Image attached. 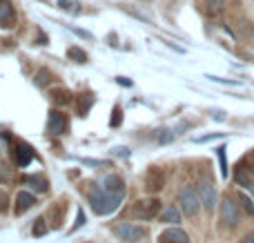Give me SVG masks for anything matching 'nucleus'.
<instances>
[{
    "label": "nucleus",
    "mask_w": 254,
    "mask_h": 243,
    "mask_svg": "<svg viewBox=\"0 0 254 243\" xmlns=\"http://www.w3.org/2000/svg\"><path fill=\"white\" fill-rule=\"evenodd\" d=\"M196 192H198V199H201V205L205 212H214L219 208V192H216V185L210 177H201L196 183Z\"/></svg>",
    "instance_id": "nucleus-4"
},
{
    "label": "nucleus",
    "mask_w": 254,
    "mask_h": 243,
    "mask_svg": "<svg viewBox=\"0 0 254 243\" xmlns=\"http://www.w3.org/2000/svg\"><path fill=\"white\" fill-rule=\"evenodd\" d=\"M67 56H69L71 61H76V62H87V61H89L87 52H83V49H80V47H76V45H74V47H69V49H67Z\"/></svg>",
    "instance_id": "nucleus-21"
},
{
    "label": "nucleus",
    "mask_w": 254,
    "mask_h": 243,
    "mask_svg": "<svg viewBox=\"0 0 254 243\" xmlns=\"http://www.w3.org/2000/svg\"><path fill=\"white\" fill-rule=\"evenodd\" d=\"M237 199H239V203H241V210H243V212H246L248 217L254 219V201L246 194V192H237Z\"/></svg>",
    "instance_id": "nucleus-17"
},
{
    "label": "nucleus",
    "mask_w": 254,
    "mask_h": 243,
    "mask_svg": "<svg viewBox=\"0 0 254 243\" xmlns=\"http://www.w3.org/2000/svg\"><path fill=\"white\" fill-rule=\"evenodd\" d=\"M114 235L119 237L121 241H127V243H136L140 239H145L147 237V230L140 226H136V223H129V221H123L119 223V226H114Z\"/></svg>",
    "instance_id": "nucleus-6"
},
{
    "label": "nucleus",
    "mask_w": 254,
    "mask_h": 243,
    "mask_svg": "<svg viewBox=\"0 0 254 243\" xmlns=\"http://www.w3.org/2000/svg\"><path fill=\"white\" fill-rule=\"evenodd\" d=\"M47 132L54 134V136H61V134L67 132V116L58 110L49 112V121H47Z\"/></svg>",
    "instance_id": "nucleus-8"
},
{
    "label": "nucleus",
    "mask_w": 254,
    "mask_h": 243,
    "mask_svg": "<svg viewBox=\"0 0 254 243\" xmlns=\"http://www.w3.org/2000/svg\"><path fill=\"white\" fill-rule=\"evenodd\" d=\"M216 154H219V161H221V174H228V163H225V147H219V152H216Z\"/></svg>",
    "instance_id": "nucleus-24"
},
{
    "label": "nucleus",
    "mask_w": 254,
    "mask_h": 243,
    "mask_svg": "<svg viewBox=\"0 0 254 243\" xmlns=\"http://www.w3.org/2000/svg\"><path fill=\"white\" fill-rule=\"evenodd\" d=\"M31 205H36V196L31 194V192H18L16 194V214L27 212Z\"/></svg>",
    "instance_id": "nucleus-12"
},
{
    "label": "nucleus",
    "mask_w": 254,
    "mask_h": 243,
    "mask_svg": "<svg viewBox=\"0 0 254 243\" xmlns=\"http://www.w3.org/2000/svg\"><path fill=\"white\" fill-rule=\"evenodd\" d=\"M52 101L56 105H69L71 103V92L69 89H54L52 92Z\"/></svg>",
    "instance_id": "nucleus-18"
},
{
    "label": "nucleus",
    "mask_w": 254,
    "mask_h": 243,
    "mask_svg": "<svg viewBox=\"0 0 254 243\" xmlns=\"http://www.w3.org/2000/svg\"><path fill=\"white\" fill-rule=\"evenodd\" d=\"M201 7L207 16H216V13L223 11L225 0H201Z\"/></svg>",
    "instance_id": "nucleus-15"
},
{
    "label": "nucleus",
    "mask_w": 254,
    "mask_h": 243,
    "mask_svg": "<svg viewBox=\"0 0 254 243\" xmlns=\"http://www.w3.org/2000/svg\"><path fill=\"white\" fill-rule=\"evenodd\" d=\"M161 243H190V235L181 228H167L161 235Z\"/></svg>",
    "instance_id": "nucleus-11"
},
{
    "label": "nucleus",
    "mask_w": 254,
    "mask_h": 243,
    "mask_svg": "<svg viewBox=\"0 0 254 243\" xmlns=\"http://www.w3.org/2000/svg\"><path fill=\"white\" fill-rule=\"evenodd\" d=\"M52 78H54V76H52V71H49V69H38V71H36V76H34V85H36V87H45V85H47Z\"/></svg>",
    "instance_id": "nucleus-20"
},
{
    "label": "nucleus",
    "mask_w": 254,
    "mask_h": 243,
    "mask_svg": "<svg viewBox=\"0 0 254 243\" xmlns=\"http://www.w3.org/2000/svg\"><path fill=\"white\" fill-rule=\"evenodd\" d=\"M83 223H85V214H83V210H78V217H76V223H74V228H71V230H78Z\"/></svg>",
    "instance_id": "nucleus-27"
},
{
    "label": "nucleus",
    "mask_w": 254,
    "mask_h": 243,
    "mask_svg": "<svg viewBox=\"0 0 254 243\" xmlns=\"http://www.w3.org/2000/svg\"><path fill=\"white\" fill-rule=\"evenodd\" d=\"M87 199H89L92 210L96 214H101V217H103V214H112L121 205V201H123V199H119V196H112L110 192H105L101 185H96V183L89 187Z\"/></svg>",
    "instance_id": "nucleus-2"
},
{
    "label": "nucleus",
    "mask_w": 254,
    "mask_h": 243,
    "mask_svg": "<svg viewBox=\"0 0 254 243\" xmlns=\"http://www.w3.org/2000/svg\"><path fill=\"white\" fill-rule=\"evenodd\" d=\"M49 214H52V221H54V228H61V223H63V214H65V203H58V205H54L52 210H49Z\"/></svg>",
    "instance_id": "nucleus-19"
},
{
    "label": "nucleus",
    "mask_w": 254,
    "mask_h": 243,
    "mask_svg": "<svg viewBox=\"0 0 254 243\" xmlns=\"http://www.w3.org/2000/svg\"><path fill=\"white\" fill-rule=\"evenodd\" d=\"M158 212H161V201H158L156 196L136 201L134 208H131V214H134L136 219H140V221H152V219L158 217Z\"/></svg>",
    "instance_id": "nucleus-5"
},
{
    "label": "nucleus",
    "mask_w": 254,
    "mask_h": 243,
    "mask_svg": "<svg viewBox=\"0 0 254 243\" xmlns=\"http://www.w3.org/2000/svg\"><path fill=\"white\" fill-rule=\"evenodd\" d=\"M98 185L105 192H110L112 196H119V199H125V181L119 177V174H107Z\"/></svg>",
    "instance_id": "nucleus-7"
},
{
    "label": "nucleus",
    "mask_w": 254,
    "mask_h": 243,
    "mask_svg": "<svg viewBox=\"0 0 254 243\" xmlns=\"http://www.w3.org/2000/svg\"><path fill=\"white\" fill-rule=\"evenodd\" d=\"M58 4H61L63 9H65V11H78V4L76 2H69V0H58Z\"/></svg>",
    "instance_id": "nucleus-25"
},
{
    "label": "nucleus",
    "mask_w": 254,
    "mask_h": 243,
    "mask_svg": "<svg viewBox=\"0 0 254 243\" xmlns=\"http://www.w3.org/2000/svg\"><path fill=\"white\" fill-rule=\"evenodd\" d=\"M243 223V210L241 203H239L237 196L225 194L223 199L219 201V228L221 230L234 232L239 226Z\"/></svg>",
    "instance_id": "nucleus-1"
},
{
    "label": "nucleus",
    "mask_w": 254,
    "mask_h": 243,
    "mask_svg": "<svg viewBox=\"0 0 254 243\" xmlns=\"http://www.w3.org/2000/svg\"><path fill=\"white\" fill-rule=\"evenodd\" d=\"M121 116H123L121 107H114V116H112V121H110L112 127H119V125H121Z\"/></svg>",
    "instance_id": "nucleus-26"
},
{
    "label": "nucleus",
    "mask_w": 254,
    "mask_h": 243,
    "mask_svg": "<svg viewBox=\"0 0 254 243\" xmlns=\"http://www.w3.org/2000/svg\"><path fill=\"white\" fill-rule=\"evenodd\" d=\"M252 43H254V31H252Z\"/></svg>",
    "instance_id": "nucleus-32"
},
{
    "label": "nucleus",
    "mask_w": 254,
    "mask_h": 243,
    "mask_svg": "<svg viewBox=\"0 0 254 243\" xmlns=\"http://www.w3.org/2000/svg\"><path fill=\"white\" fill-rule=\"evenodd\" d=\"M252 4H254V0H252Z\"/></svg>",
    "instance_id": "nucleus-33"
},
{
    "label": "nucleus",
    "mask_w": 254,
    "mask_h": 243,
    "mask_svg": "<svg viewBox=\"0 0 254 243\" xmlns=\"http://www.w3.org/2000/svg\"><path fill=\"white\" fill-rule=\"evenodd\" d=\"M13 163L18 165V168H25V165H29L31 163V159H34V150H31L27 143H22V141H16L13 143Z\"/></svg>",
    "instance_id": "nucleus-9"
},
{
    "label": "nucleus",
    "mask_w": 254,
    "mask_h": 243,
    "mask_svg": "<svg viewBox=\"0 0 254 243\" xmlns=\"http://www.w3.org/2000/svg\"><path fill=\"white\" fill-rule=\"evenodd\" d=\"M179 208L185 217L190 219H196L201 214V199H198V192L196 187L192 185H181L179 187Z\"/></svg>",
    "instance_id": "nucleus-3"
},
{
    "label": "nucleus",
    "mask_w": 254,
    "mask_h": 243,
    "mask_svg": "<svg viewBox=\"0 0 254 243\" xmlns=\"http://www.w3.org/2000/svg\"><path fill=\"white\" fill-rule=\"evenodd\" d=\"M2 152H4V136L0 134V154H2Z\"/></svg>",
    "instance_id": "nucleus-30"
},
{
    "label": "nucleus",
    "mask_w": 254,
    "mask_h": 243,
    "mask_svg": "<svg viewBox=\"0 0 254 243\" xmlns=\"http://www.w3.org/2000/svg\"><path fill=\"white\" fill-rule=\"evenodd\" d=\"M161 221L163 223H172V226H179L181 223V210L176 205H167L161 212Z\"/></svg>",
    "instance_id": "nucleus-14"
},
{
    "label": "nucleus",
    "mask_w": 254,
    "mask_h": 243,
    "mask_svg": "<svg viewBox=\"0 0 254 243\" xmlns=\"http://www.w3.org/2000/svg\"><path fill=\"white\" fill-rule=\"evenodd\" d=\"M92 105H94V96H92V94H83V96L78 98V114L85 116Z\"/></svg>",
    "instance_id": "nucleus-22"
},
{
    "label": "nucleus",
    "mask_w": 254,
    "mask_h": 243,
    "mask_svg": "<svg viewBox=\"0 0 254 243\" xmlns=\"http://www.w3.org/2000/svg\"><path fill=\"white\" fill-rule=\"evenodd\" d=\"M163 185H165V177H163V172L158 168H152L147 172V177H145V190L147 192H161Z\"/></svg>",
    "instance_id": "nucleus-10"
},
{
    "label": "nucleus",
    "mask_w": 254,
    "mask_h": 243,
    "mask_svg": "<svg viewBox=\"0 0 254 243\" xmlns=\"http://www.w3.org/2000/svg\"><path fill=\"white\" fill-rule=\"evenodd\" d=\"M7 203H9L7 194H4V192H0V212H4V210H7Z\"/></svg>",
    "instance_id": "nucleus-28"
},
{
    "label": "nucleus",
    "mask_w": 254,
    "mask_h": 243,
    "mask_svg": "<svg viewBox=\"0 0 254 243\" xmlns=\"http://www.w3.org/2000/svg\"><path fill=\"white\" fill-rule=\"evenodd\" d=\"M25 181L29 183V185L34 187L36 192H47V190H49V181H47L45 177H40V174H34V177H27Z\"/></svg>",
    "instance_id": "nucleus-16"
},
{
    "label": "nucleus",
    "mask_w": 254,
    "mask_h": 243,
    "mask_svg": "<svg viewBox=\"0 0 254 243\" xmlns=\"http://www.w3.org/2000/svg\"><path fill=\"white\" fill-rule=\"evenodd\" d=\"M241 243H254V232H250V235H246V237H243Z\"/></svg>",
    "instance_id": "nucleus-29"
},
{
    "label": "nucleus",
    "mask_w": 254,
    "mask_h": 243,
    "mask_svg": "<svg viewBox=\"0 0 254 243\" xmlns=\"http://www.w3.org/2000/svg\"><path fill=\"white\" fill-rule=\"evenodd\" d=\"M250 172H252V177H254V165H252V168H250Z\"/></svg>",
    "instance_id": "nucleus-31"
},
{
    "label": "nucleus",
    "mask_w": 254,
    "mask_h": 243,
    "mask_svg": "<svg viewBox=\"0 0 254 243\" xmlns=\"http://www.w3.org/2000/svg\"><path fill=\"white\" fill-rule=\"evenodd\" d=\"M16 20V11H13L9 0H0V25L2 27H11V22Z\"/></svg>",
    "instance_id": "nucleus-13"
},
{
    "label": "nucleus",
    "mask_w": 254,
    "mask_h": 243,
    "mask_svg": "<svg viewBox=\"0 0 254 243\" xmlns=\"http://www.w3.org/2000/svg\"><path fill=\"white\" fill-rule=\"evenodd\" d=\"M47 230H49V228H47V221H45L43 217L36 219V221H34V228H31L34 237H45V235H47Z\"/></svg>",
    "instance_id": "nucleus-23"
}]
</instances>
